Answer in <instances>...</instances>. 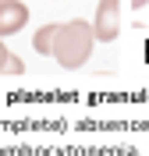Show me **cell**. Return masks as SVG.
<instances>
[{"label": "cell", "instance_id": "obj_1", "mask_svg": "<svg viewBox=\"0 0 149 156\" xmlns=\"http://www.w3.org/2000/svg\"><path fill=\"white\" fill-rule=\"evenodd\" d=\"M92 46H96V32H92V21H60L57 39H53V60H57L64 71H78L85 68V60L92 57Z\"/></svg>", "mask_w": 149, "mask_h": 156}, {"label": "cell", "instance_id": "obj_6", "mask_svg": "<svg viewBox=\"0 0 149 156\" xmlns=\"http://www.w3.org/2000/svg\"><path fill=\"white\" fill-rule=\"evenodd\" d=\"M128 4H131V11H142V7L149 4V0H128Z\"/></svg>", "mask_w": 149, "mask_h": 156}, {"label": "cell", "instance_id": "obj_4", "mask_svg": "<svg viewBox=\"0 0 149 156\" xmlns=\"http://www.w3.org/2000/svg\"><path fill=\"white\" fill-rule=\"evenodd\" d=\"M57 29H60V21H50V25H43V29L32 36V50H36L39 57H53V39H57Z\"/></svg>", "mask_w": 149, "mask_h": 156}, {"label": "cell", "instance_id": "obj_5", "mask_svg": "<svg viewBox=\"0 0 149 156\" xmlns=\"http://www.w3.org/2000/svg\"><path fill=\"white\" fill-rule=\"evenodd\" d=\"M21 71H25L21 57H14L7 46H4V39H0V75H21Z\"/></svg>", "mask_w": 149, "mask_h": 156}, {"label": "cell", "instance_id": "obj_3", "mask_svg": "<svg viewBox=\"0 0 149 156\" xmlns=\"http://www.w3.org/2000/svg\"><path fill=\"white\" fill-rule=\"evenodd\" d=\"M29 25V7L21 0H0V39L18 36Z\"/></svg>", "mask_w": 149, "mask_h": 156}, {"label": "cell", "instance_id": "obj_2", "mask_svg": "<svg viewBox=\"0 0 149 156\" xmlns=\"http://www.w3.org/2000/svg\"><path fill=\"white\" fill-rule=\"evenodd\" d=\"M92 32H96V43H114L121 36V0H99L96 4Z\"/></svg>", "mask_w": 149, "mask_h": 156}]
</instances>
